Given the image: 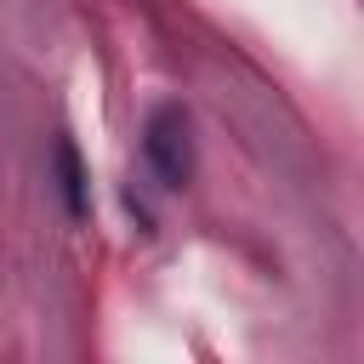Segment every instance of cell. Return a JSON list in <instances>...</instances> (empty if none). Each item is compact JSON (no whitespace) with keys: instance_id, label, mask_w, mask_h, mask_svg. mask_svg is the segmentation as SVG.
<instances>
[{"instance_id":"1","label":"cell","mask_w":364,"mask_h":364,"mask_svg":"<svg viewBox=\"0 0 364 364\" xmlns=\"http://www.w3.org/2000/svg\"><path fill=\"white\" fill-rule=\"evenodd\" d=\"M142 165L159 176V188H188V176H193V131H188V114L176 102L148 114V125H142Z\"/></svg>"},{"instance_id":"2","label":"cell","mask_w":364,"mask_h":364,"mask_svg":"<svg viewBox=\"0 0 364 364\" xmlns=\"http://www.w3.org/2000/svg\"><path fill=\"white\" fill-rule=\"evenodd\" d=\"M57 176H63V205H68V216H85V171H80L74 142H57Z\"/></svg>"}]
</instances>
